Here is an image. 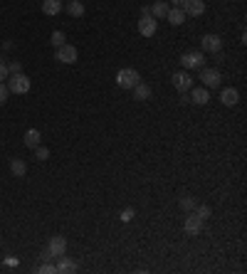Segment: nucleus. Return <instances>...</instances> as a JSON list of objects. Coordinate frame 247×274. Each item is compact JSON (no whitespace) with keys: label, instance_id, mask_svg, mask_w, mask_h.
I'll list each match as a JSON object with an SVG mask.
<instances>
[{"label":"nucleus","instance_id":"1","mask_svg":"<svg viewBox=\"0 0 247 274\" xmlns=\"http://www.w3.org/2000/svg\"><path fill=\"white\" fill-rule=\"evenodd\" d=\"M139 82H141V77H139V72L131 69V67H124V69L116 72V84H119L121 89H134Z\"/></svg>","mask_w":247,"mask_h":274},{"label":"nucleus","instance_id":"2","mask_svg":"<svg viewBox=\"0 0 247 274\" xmlns=\"http://www.w3.org/2000/svg\"><path fill=\"white\" fill-rule=\"evenodd\" d=\"M30 87H33V82H30V77L23 74V72H18V74H13V77L8 79V89H10V94H28Z\"/></svg>","mask_w":247,"mask_h":274},{"label":"nucleus","instance_id":"3","mask_svg":"<svg viewBox=\"0 0 247 274\" xmlns=\"http://www.w3.org/2000/svg\"><path fill=\"white\" fill-rule=\"evenodd\" d=\"M200 82H203L205 89H217V87L222 84V74H220L217 69H208V67H203V69H200Z\"/></svg>","mask_w":247,"mask_h":274},{"label":"nucleus","instance_id":"4","mask_svg":"<svg viewBox=\"0 0 247 274\" xmlns=\"http://www.w3.org/2000/svg\"><path fill=\"white\" fill-rule=\"evenodd\" d=\"M180 65H183V69H203L205 67V55L203 52H185L180 57Z\"/></svg>","mask_w":247,"mask_h":274},{"label":"nucleus","instance_id":"5","mask_svg":"<svg viewBox=\"0 0 247 274\" xmlns=\"http://www.w3.org/2000/svg\"><path fill=\"white\" fill-rule=\"evenodd\" d=\"M171 79H173V87H176L178 92H183V94H185V92L193 87V77L188 74V69H183V72H176Z\"/></svg>","mask_w":247,"mask_h":274},{"label":"nucleus","instance_id":"6","mask_svg":"<svg viewBox=\"0 0 247 274\" xmlns=\"http://www.w3.org/2000/svg\"><path fill=\"white\" fill-rule=\"evenodd\" d=\"M156 30H158V20H156V18L146 15V18H141V20H139V33H141L143 37H153V35H156Z\"/></svg>","mask_w":247,"mask_h":274},{"label":"nucleus","instance_id":"7","mask_svg":"<svg viewBox=\"0 0 247 274\" xmlns=\"http://www.w3.org/2000/svg\"><path fill=\"white\" fill-rule=\"evenodd\" d=\"M57 60L62 62V65H74L77 62V47H72V45H62V47H57Z\"/></svg>","mask_w":247,"mask_h":274},{"label":"nucleus","instance_id":"8","mask_svg":"<svg viewBox=\"0 0 247 274\" xmlns=\"http://www.w3.org/2000/svg\"><path fill=\"white\" fill-rule=\"evenodd\" d=\"M47 252H50L52 257H62V254L67 252V237L55 235V237L50 240V244H47Z\"/></svg>","mask_w":247,"mask_h":274},{"label":"nucleus","instance_id":"9","mask_svg":"<svg viewBox=\"0 0 247 274\" xmlns=\"http://www.w3.org/2000/svg\"><path fill=\"white\" fill-rule=\"evenodd\" d=\"M200 47H203V52H212V55H217V52L222 50V40H220V35H205L203 42H200Z\"/></svg>","mask_w":247,"mask_h":274},{"label":"nucleus","instance_id":"10","mask_svg":"<svg viewBox=\"0 0 247 274\" xmlns=\"http://www.w3.org/2000/svg\"><path fill=\"white\" fill-rule=\"evenodd\" d=\"M180 10H183L185 15L198 18V15H203V13H205V3H203V0H185Z\"/></svg>","mask_w":247,"mask_h":274},{"label":"nucleus","instance_id":"11","mask_svg":"<svg viewBox=\"0 0 247 274\" xmlns=\"http://www.w3.org/2000/svg\"><path fill=\"white\" fill-rule=\"evenodd\" d=\"M62 0H42V13L50 15V18H57L62 13Z\"/></svg>","mask_w":247,"mask_h":274},{"label":"nucleus","instance_id":"12","mask_svg":"<svg viewBox=\"0 0 247 274\" xmlns=\"http://www.w3.org/2000/svg\"><path fill=\"white\" fill-rule=\"evenodd\" d=\"M220 102H222L225 106H235V104L240 102V92H237V89H232V87H227V89H222Z\"/></svg>","mask_w":247,"mask_h":274},{"label":"nucleus","instance_id":"13","mask_svg":"<svg viewBox=\"0 0 247 274\" xmlns=\"http://www.w3.org/2000/svg\"><path fill=\"white\" fill-rule=\"evenodd\" d=\"M190 99H193V104H198V106H205V104L210 102V92H208L205 87H195Z\"/></svg>","mask_w":247,"mask_h":274},{"label":"nucleus","instance_id":"14","mask_svg":"<svg viewBox=\"0 0 247 274\" xmlns=\"http://www.w3.org/2000/svg\"><path fill=\"white\" fill-rule=\"evenodd\" d=\"M166 20H168L173 28H178V25H183V23H185V13H183L180 8H171V10H168V15H166Z\"/></svg>","mask_w":247,"mask_h":274},{"label":"nucleus","instance_id":"15","mask_svg":"<svg viewBox=\"0 0 247 274\" xmlns=\"http://www.w3.org/2000/svg\"><path fill=\"white\" fill-rule=\"evenodd\" d=\"M183 227H185L188 235H198V232L203 230V220L195 217V215H190V217H185V225H183Z\"/></svg>","mask_w":247,"mask_h":274},{"label":"nucleus","instance_id":"16","mask_svg":"<svg viewBox=\"0 0 247 274\" xmlns=\"http://www.w3.org/2000/svg\"><path fill=\"white\" fill-rule=\"evenodd\" d=\"M168 10H171V5L166 3V0H158V3L151 8V18H156V20H163V18L168 15Z\"/></svg>","mask_w":247,"mask_h":274},{"label":"nucleus","instance_id":"17","mask_svg":"<svg viewBox=\"0 0 247 274\" xmlns=\"http://www.w3.org/2000/svg\"><path fill=\"white\" fill-rule=\"evenodd\" d=\"M40 141H42V136H40L37 129H28V131H25V146H28V148H37Z\"/></svg>","mask_w":247,"mask_h":274},{"label":"nucleus","instance_id":"18","mask_svg":"<svg viewBox=\"0 0 247 274\" xmlns=\"http://www.w3.org/2000/svg\"><path fill=\"white\" fill-rule=\"evenodd\" d=\"M10 173H13L15 178H23V175L28 173V163H25L23 158H13V161H10Z\"/></svg>","mask_w":247,"mask_h":274},{"label":"nucleus","instance_id":"19","mask_svg":"<svg viewBox=\"0 0 247 274\" xmlns=\"http://www.w3.org/2000/svg\"><path fill=\"white\" fill-rule=\"evenodd\" d=\"M148 97H151V87L143 84V82H139V84L134 87V99H136V102H146Z\"/></svg>","mask_w":247,"mask_h":274},{"label":"nucleus","instance_id":"20","mask_svg":"<svg viewBox=\"0 0 247 274\" xmlns=\"http://www.w3.org/2000/svg\"><path fill=\"white\" fill-rule=\"evenodd\" d=\"M55 267H57V272H60V274H70V272H77V264H74L72 259H67L65 254L60 257V262H57Z\"/></svg>","mask_w":247,"mask_h":274},{"label":"nucleus","instance_id":"21","mask_svg":"<svg viewBox=\"0 0 247 274\" xmlns=\"http://www.w3.org/2000/svg\"><path fill=\"white\" fill-rule=\"evenodd\" d=\"M65 10H67L72 18H82V15H84V5L79 3V0H70V3L65 5Z\"/></svg>","mask_w":247,"mask_h":274},{"label":"nucleus","instance_id":"22","mask_svg":"<svg viewBox=\"0 0 247 274\" xmlns=\"http://www.w3.org/2000/svg\"><path fill=\"white\" fill-rule=\"evenodd\" d=\"M193 210H195L193 215H195V217H200L203 222H205V220H208V217L212 215V210H210V205H195Z\"/></svg>","mask_w":247,"mask_h":274},{"label":"nucleus","instance_id":"23","mask_svg":"<svg viewBox=\"0 0 247 274\" xmlns=\"http://www.w3.org/2000/svg\"><path fill=\"white\" fill-rule=\"evenodd\" d=\"M195 205H198V200H195L193 195H183V198H180V210H185V212H190V210H193Z\"/></svg>","mask_w":247,"mask_h":274},{"label":"nucleus","instance_id":"24","mask_svg":"<svg viewBox=\"0 0 247 274\" xmlns=\"http://www.w3.org/2000/svg\"><path fill=\"white\" fill-rule=\"evenodd\" d=\"M65 40H67V37H65V33H62V30H55L50 42H52V47H62V45H65Z\"/></svg>","mask_w":247,"mask_h":274},{"label":"nucleus","instance_id":"25","mask_svg":"<svg viewBox=\"0 0 247 274\" xmlns=\"http://www.w3.org/2000/svg\"><path fill=\"white\" fill-rule=\"evenodd\" d=\"M35 151V158L37 161H47L50 158V148H45V146H37V148H33Z\"/></svg>","mask_w":247,"mask_h":274},{"label":"nucleus","instance_id":"26","mask_svg":"<svg viewBox=\"0 0 247 274\" xmlns=\"http://www.w3.org/2000/svg\"><path fill=\"white\" fill-rule=\"evenodd\" d=\"M8 97H10V89H8V84H5V82H0V106H3V104L8 102Z\"/></svg>","mask_w":247,"mask_h":274},{"label":"nucleus","instance_id":"27","mask_svg":"<svg viewBox=\"0 0 247 274\" xmlns=\"http://www.w3.org/2000/svg\"><path fill=\"white\" fill-rule=\"evenodd\" d=\"M134 217H136V212H134L131 207H126V210H121V220H124V222H131Z\"/></svg>","mask_w":247,"mask_h":274},{"label":"nucleus","instance_id":"28","mask_svg":"<svg viewBox=\"0 0 247 274\" xmlns=\"http://www.w3.org/2000/svg\"><path fill=\"white\" fill-rule=\"evenodd\" d=\"M37 272H40V274H55L57 267H55V264H42V267H37Z\"/></svg>","mask_w":247,"mask_h":274},{"label":"nucleus","instance_id":"29","mask_svg":"<svg viewBox=\"0 0 247 274\" xmlns=\"http://www.w3.org/2000/svg\"><path fill=\"white\" fill-rule=\"evenodd\" d=\"M8 72H10V74H18V72H23V65H20V62H10V65H8Z\"/></svg>","mask_w":247,"mask_h":274},{"label":"nucleus","instance_id":"30","mask_svg":"<svg viewBox=\"0 0 247 274\" xmlns=\"http://www.w3.org/2000/svg\"><path fill=\"white\" fill-rule=\"evenodd\" d=\"M8 74H10V72H8V65H5V62H0V82H5Z\"/></svg>","mask_w":247,"mask_h":274},{"label":"nucleus","instance_id":"31","mask_svg":"<svg viewBox=\"0 0 247 274\" xmlns=\"http://www.w3.org/2000/svg\"><path fill=\"white\" fill-rule=\"evenodd\" d=\"M171 3H173V8H183V3H185V0H171Z\"/></svg>","mask_w":247,"mask_h":274}]
</instances>
